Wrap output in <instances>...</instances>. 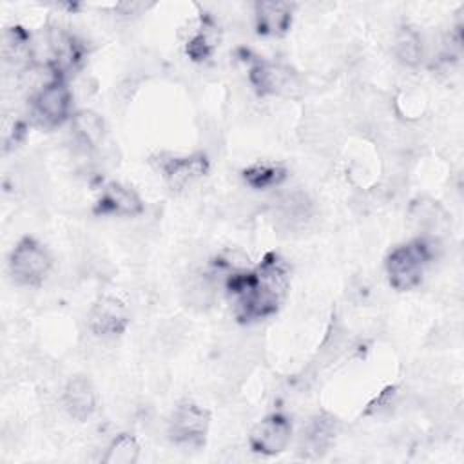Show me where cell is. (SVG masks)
Listing matches in <instances>:
<instances>
[{"label":"cell","instance_id":"obj_19","mask_svg":"<svg viewBox=\"0 0 464 464\" xmlns=\"http://www.w3.org/2000/svg\"><path fill=\"white\" fill-rule=\"evenodd\" d=\"M2 54H4V60L13 65H20L22 62L27 60V56L31 54L29 36L22 31V27H11L4 33Z\"/></svg>","mask_w":464,"mask_h":464},{"label":"cell","instance_id":"obj_18","mask_svg":"<svg viewBox=\"0 0 464 464\" xmlns=\"http://www.w3.org/2000/svg\"><path fill=\"white\" fill-rule=\"evenodd\" d=\"M138 457H140L138 440L129 433H121L107 446V451L102 460L105 464H134Z\"/></svg>","mask_w":464,"mask_h":464},{"label":"cell","instance_id":"obj_13","mask_svg":"<svg viewBox=\"0 0 464 464\" xmlns=\"http://www.w3.org/2000/svg\"><path fill=\"white\" fill-rule=\"evenodd\" d=\"M312 201L303 192L285 194L276 207V218L281 227L290 230L301 228L312 218Z\"/></svg>","mask_w":464,"mask_h":464},{"label":"cell","instance_id":"obj_14","mask_svg":"<svg viewBox=\"0 0 464 464\" xmlns=\"http://www.w3.org/2000/svg\"><path fill=\"white\" fill-rule=\"evenodd\" d=\"M250 82L263 94H277L290 89L292 72L276 63H257L250 71Z\"/></svg>","mask_w":464,"mask_h":464},{"label":"cell","instance_id":"obj_21","mask_svg":"<svg viewBox=\"0 0 464 464\" xmlns=\"http://www.w3.org/2000/svg\"><path fill=\"white\" fill-rule=\"evenodd\" d=\"M185 295L190 306L196 308H207L212 304L214 295H216V286L208 274L203 276H194L188 279V286L185 288Z\"/></svg>","mask_w":464,"mask_h":464},{"label":"cell","instance_id":"obj_9","mask_svg":"<svg viewBox=\"0 0 464 464\" xmlns=\"http://www.w3.org/2000/svg\"><path fill=\"white\" fill-rule=\"evenodd\" d=\"M143 208L138 194L121 185V183H107L102 190L96 212L102 214H116V216H136Z\"/></svg>","mask_w":464,"mask_h":464},{"label":"cell","instance_id":"obj_1","mask_svg":"<svg viewBox=\"0 0 464 464\" xmlns=\"http://www.w3.org/2000/svg\"><path fill=\"white\" fill-rule=\"evenodd\" d=\"M227 288L236 295L237 317L241 321L263 319L274 314L285 299L288 288V270L276 254H266L254 272H234Z\"/></svg>","mask_w":464,"mask_h":464},{"label":"cell","instance_id":"obj_7","mask_svg":"<svg viewBox=\"0 0 464 464\" xmlns=\"http://www.w3.org/2000/svg\"><path fill=\"white\" fill-rule=\"evenodd\" d=\"M129 324L127 306L112 295L100 297L89 312V328L98 337H116L125 332Z\"/></svg>","mask_w":464,"mask_h":464},{"label":"cell","instance_id":"obj_12","mask_svg":"<svg viewBox=\"0 0 464 464\" xmlns=\"http://www.w3.org/2000/svg\"><path fill=\"white\" fill-rule=\"evenodd\" d=\"M337 433V419L330 413H319L310 419L303 431V451L306 455H321L332 444Z\"/></svg>","mask_w":464,"mask_h":464},{"label":"cell","instance_id":"obj_17","mask_svg":"<svg viewBox=\"0 0 464 464\" xmlns=\"http://www.w3.org/2000/svg\"><path fill=\"white\" fill-rule=\"evenodd\" d=\"M411 218L413 221L428 230L430 234H433L435 230H439L440 227L446 225V212L442 210L440 205H437V201L431 199H417L411 205Z\"/></svg>","mask_w":464,"mask_h":464},{"label":"cell","instance_id":"obj_15","mask_svg":"<svg viewBox=\"0 0 464 464\" xmlns=\"http://www.w3.org/2000/svg\"><path fill=\"white\" fill-rule=\"evenodd\" d=\"M76 138L85 147H96L103 140V120L92 111H80L72 116Z\"/></svg>","mask_w":464,"mask_h":464},{"label":"cell","instance_id":"obj_22","mask_svg":"<svg viewBox=\"0 0 464 464\" xmlns=\"http://www.w3.org/2000/svg\"><path fill=\"white\" fill-rule=\"evenodd\" d=\"M187 53L190 54L192 60H205L212 53V44L208 38L207 31L196 33L188 42H187Z\"/></svg>","mask_w":464,"mask_h":464},{"label":"cell","instance_id":"obj_8","mask_svg":"<svg viewBox=\"0 0 464 464\" xmlns=\"http://www.w3.org/2000/svg\"><path fill=\"white\" fill-rule=\"evenodd\" d=\"M160 169L167 179V183L179 190L188 187L194 179L201 178L207 169L208 161L203 154H192V156H169L160 163Z\"/></svg>","mask_w":464,"mask_h":464},{"label":"cell","instance_id":"obj_11","mask_svg":"<svg viewBox=\"0 0 464 464\" xmlns=\"http://www.w3.org/2000/svg\"><path fill=\"white\" fill-rule=\"evenodd\" d=\"M292 24V5L286 2H257L256 25L261 34L279 36L288 31Z\"/></svg>","mask_w":464,"mask_h":464},{"label":"cell","instance_id":"obj_4","mask_svg":"<svg viewBox=\"0 0 464 464\" xmlns=\"http://www.w3.org/2000/svg\"><path fill=\"white\" fill-rule=\"evenodd\" d=\"M208 430V411L196 402H181L176 406L169 420V435L178 444L199 446Z\"/></svg>","mask_w":464,"mask_h":464},{"label":"cell","instance_id":"obj_10","mask_svg":"<svg viewBox=\"0 0 464 464\" xmlns=\"http://www.w3.org/2000/svg\"><path fill=\"white\" fill-rule=\"evenodd\" d=\"M63 408L76 420H87L96 410V393L85 377H72L63 390Z\"/></svg>","mask_w":464,"mask_h":464},{"label":"cell","instance_id":"obj_20","mask_svg":"<svg viewBox=\"0 0 464 464\" xmlns=\"http://www.w3.org/2000/svg\"><path fill=\"white\" fill-rule=\"evenodd\" d=\"M395 56L401 63L408 65V67H413L420 62L422 58V42H420V36L410 29V27H404L397 38H395Z\"/></svg>","mask_w":464,"mask_h":464},{"label":"cell","instance_id":"obj_16","mask_svg":"<svg viewBox=\"0 0 464 464\" xmlns=\"http://www.w3.org/2000/svg\"><path fill=\"white\" fill-rule=\"evenodd\" d=\"M286 176V169L276 163H254L243 170V179L252 188H268L279 185Z\"/></svg>","mask_w":464,"mask_h":464},{"label":"cell","instance_id":"obj_6","mask_svg":"<svg viewBox=\"0 0 464 464\" xmlns=\"http://www.w3.org/2000/svg\"><path fill=\"white\" fill-rule=\"evenodd\" d=\"M290 435H292L290 420L281 413H274L259 420L252 428L250 448L252 451L261 455H277L288 446Z\"/></svg>","mask_w":464,"mask_h":464},{"label":"cell","instance_id":"obj_2","mask_svg":"<svg viewBox=\"0 0 464 464\" xmlns=\"http://www.w3.org/2000/svg\"><path fill=\"white\" fill-rule=\"evenodd\" d=\"M433 246V241L415 239L393 248L386 257V272L392 286L397 290H410L419 285L426 265L435 256Z\"/></svg>","mask_w":464,"mask_h":464},{"label":"cell","instance_id":"obj_5","mask_svg":"<svg viewBox=\"0 0 464 464\" xmlns=\"http://www.w3.org/2000/svg\"><path fill=\"white\" fill-rule=\"evenodd\" d=\"M69 111L71 91L60 78H54L53 82L45 83L33 102L34 118L47 127L60 125L69 116Z\"/></svg>","mask_w":464,"mask_h":464},{"label":"cell","instance_id":"obj_3","mask_svg":"<svg viewBox=\"0 0 464 464\" xmlns=\"http://www.w3.org/2000/svg\"><path fill=\"white\" fill-rule=\"evenodd\" d=\"M9 270L20 285H40L51 270V256L38 241L24 237L11 252Z\"/></svg>","mask_w":464,"mask_h":464}]
</instances>
